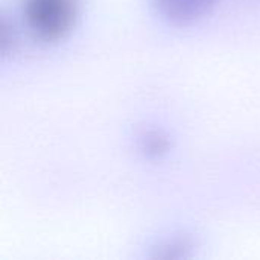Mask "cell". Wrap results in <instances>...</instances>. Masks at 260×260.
<instances>
[{
	"label": "cell",
	"mask_w": 260,
	"mask_h": 260,
	"mask_svg": "<svg viewBox=\"0 0 260 260\" xmlns=\"http://www.w3.org/2000/svg\"><path fill=\"white\" fill-rule=\"evenodd\" d=\"M78 0H24V17L29 29L43 41L64 38L75 24Z\"/></svg>",
	"instance_id": "6da1fadb"
},
{
	"label": "cell",
	"mask_w": 260,
	"mask_h": 260,
	"mask_svg": "<svg viewBox=\"0 0 260 260\" xmlns=\"http://www.w3.org/2000/svg\"><path fill=\"white\" fill-rule=\"evenodd\" d=\"M218 0H154L165 20L175 26H189L206 17Z\"/></svg>",
	"instance_id": "7a4b0ae2"
},
{
	"label": "cell",
	"mask_w": 260,
	"mask_h": 260,
	"mask_svg": "<svg viewBox=\"0 0 260 260\" xmlns=\"http://www.w3.org/2000/svg\"><path fill=\"white\" fill-rule=\"evenodd\" d=\"M139 139V148L148 158H160L171 148L169 137L161 129H146Z\"/></svg>",
	"instance_id": "3957f363"
}]
</instances>
